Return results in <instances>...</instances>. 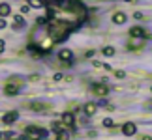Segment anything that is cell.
<instances>
[{
  "label": "cell",
  "mask_w": 152,
  "mask_h": 140,
  "mask_svg": "<svg viewBox=\"0 0 152 140\" xmlns=\"http://www.w3.org/2000/svg\"><path fill=\"white\" fill-rule=\"evenodd\" d=\"M143 140H152V136H143Z\"/></svg>",
  "instance_id": "cell-26"
},
{
  "label": "cell",
  "mask_w": 152,
  "mask_h": 140,
  "mask_svg": "<svg viewBox=\"0 0 152 140\" xmlns=\"http://www.w3.org/2000/svg\"><path fill=\"white\" fill-rule=\"evenodd\" d=\"M133 17H135V19H143V13H139V11H137V13H133Z\"/></svg>",
  "instance_id": "cell-25"
},
{
  "label": "cell",
  "mask_w": 152,
  "mask_h": 140,
  "mask_svg": "<svg viewBox=\"0 0 152 140\" xmlns=\"http://www.w3.org/2000/svg\"><path fill=\"white\" fill-rule=\"evenodd\" d=\"M102 52H103L105 56H113V54H115V49H113V47H103Z\"/></svg>",
  "instance_id": "cell-16"
},
{
  "label": "cell",
  "mask_w": 152,
  "mask_h": 140,
  "mask_svg": "<svg viewBox=\"0 0 152 140\" xmlns=\"http://www.w3.org/2000/svg\"><path fill=\"white\" fill-rule=\"evenodd\" d=\"M103 127H113V120H111V118H105L103 120Z\"/></svg>",
  "instance_id": "cell-17"
},
{
  "label": "cell",
  "mask_w": 152,
  "mask_h": 140,
  "mask_svg": "<svg viewBox=\"0 0 152 140\" xmlns=\"http://www.w3.org/2000/svg\"><path fill=\"white\" fill-rule=\"evenodd\" d=\"M58 58H60V62H64V64H72V60H73V52L69 51V49H62L60 52H58Z\"/></svg>",
  "instance_id": "cell-4"
},
{
  "label": "cell",
  "mask_w": 152,
  "mask_h": 140,
  "mask_svg": "<svg viewBox=\"0 0 152 140\" xmlns=\"http://www.w3.org/2000/svg\"><path fill=\"white\" fill-rule=\"evenodd\" d=\"M130 36L132 38H143L145 36V30L141 26H133V28H130Z\"/></svg>",
  "instance_id": "cell-10"
},
{
  "label": "cell",
  "mask_w": 152,
  "mask_h": 140,
  "mask_svg": "<svg viewBox=\"0 0 152 140\" xmlns=\"http://www.w3.org/2000/svg\"><path fill=\"white\" fill-rule=\"evenodd\" d=\"M6 51V43L2 41V39H0V54H2V52Z\"/></svg>",
  "instance_id": "cell-22"
},
{
  "label": "cell",
  "mask_w": 152,
  "mask_h": 140,
  "mask_svg": "<svg viewBox=\"0 0 152 140\" xmlns=\"http://www.w3.org/2000/svg\"><path fill=\"white\" fill-rule=\"evenodd\" d=\"M10 11H11V8H10V4H6V2H2L0 4V17H8L10 15Z\"/></svg>",
  "instance_id": "cell-12"
},
{
  "label": "cell",
  "mask_w": 152,
  "mask_h": 140,
  "mask_svg": "<svg viewBox=\"0 0 152 140\" xmlns=\"http://www.w3.org/2000/svg\"><path fill=\"white\" fill-rule=\"evenodd\" d=\"M83 110H85L86 116H94L96 110H98V105H96V103H86L85 107H83Z\"/></svg>",
  "instance_id": "cell-7"
},
{
  "label": "cell",
  "mask_w": 152,
  "mask_h": 140,
  "mask_svg": "<svg viewBox=\"0 0 152 140\" xmlns=\"http://www.w3.org/2000/svg\"><path fill=\"white\" fill-rule=\"evenodd\" d=\"M17 118H19V112H17V110H10V112H6L2 116V121H4L6 125H11V123H15V121H17Z\"/></svg>",
  "instance_id": "cell-2"
},
{
  "label": "cell",
  "mask_w": 152,
  "mask_h": 140,
  "mask_svg": "<svg viewBox=\"0 0 152 140\" xmlns=\"http://www.w3.org/2000/svg\"><path fill=\"white\" fill-rule=\"evenodd\" d=\"M49 133L43 131V129H38V127H30V129H26V140H43L47 138Z\"/></svg>",
  "instance_id": "cell-1"
},
{
  "label": "cell",
  "mask_w": 152,
  "mask_h": 140,
  "mask_svg": "<svg viewBox=\"0 0 152 140\" xmlns=\"http://www.w3.org/2000/svg\"><path fill=\"white\" fill-rule=\"evenodd\" d=\"M23 26H25V19L21 15H15L13 17V28H23Z\"/></svg>",
  "instance_id": "cell-13"
},
{
  "label": "cell",
  "mask_w": 152,
  "mask_h": 140,
  "mask_svg": "<svg viewBox=\"0 0 152 140\" xmlns=\"http://www.w3.org/2000/svg\"><path fill=\"white\" fill-rule=\"evenodd\" d=\"M126 19H128V17H126V13H122V11H118V13L113 15V22H115V25H124Z\"/></svg>",
  "instance_id": "cell-8"
},
{
  "label": "cell",
  "mask_w": 152,
  "mask_h": 140,
  "mask_svg": "<svg viewBox=\"0 0 152 140\" xmlns=\"http://www.w3.org/2000/svg\"><path fill=\"white\" fill-rule=\"evenodd\" d=\"M126 2H133V0H126Z\"/></svg>",
  "instance_id": "cell-28"
},
{
  "label": "cell",
  "mask_w": 152,
  "mask_h": 140,
  "mask_svg": "<svg viewBox=\"0 0 152 140\" xmlns=\"http://www.w3.org/2000/svg\"><path fill=\"white\" fill-rule=\"evenodd\" d=\"M2 138H4V133H2V131H0V140H2Z\"/></svg>",
  "instance_id": "cell-27"
},
{
  "label": "cell",
  "mask_w": 152,
  "mask_h": 140,
  "mask_svg": "<svg viewBox=\"0 0 152 140\" xmlns=\"http://www.w3.org/2000/svg\"><path fill=\"white\" fill-rule=\"evenodd\" d=\"M4 93L6 95H17L19 93V86H15V84H8L4 88Z\"/></svg>",
  "instance_id": "cell-9"
},
{
  "label": "cell",
  "mask_w": 152,
  "mask_h": 140,
  "mask_svg": "<svg viewBox=\"0 0 152 140\" xmlns=\"http://www.w3.org/2000/svg\"><path fill=\"white\" fill-rule=\"evenodd\" d=\"M115 77H116V79H124V77H126V73H124V71H116V73H115Z\"/></svg>",
  "instance_id": "cell-18"
},
{
  "label": "cell",
  "mask_w": 152,
  "mask_h": 140,
  "mask_svg": "<svg viewBox=\"0 0 152 140\" xmlns=\"http://www.w3.org/2000/svg\"><path fill=\"white\" fill-rule=\"evenodd\" d=\"M58 0H43V4H56Z\"/></svg>",
  "instance_id": "cell-23"
},
{
  "label": "cell",
  "mask_w": 152,
  "mask_h": 140,
  "mask_svg": "<svg viewBox=\"0 0 152 140\" xmlns=\"http://www.w3.org/2000/svg\"><path fill=\"white\" fill-rule=\"evenodd\" d=\"M122 133H124L126 136H133V135L137 133L135 123H133V121H128V123H124V125H122Z\"/></svg>",
  "instance_id": "cell-6"
},
{
  "label": "cell",
  "mask_w": 152,
  "mask_h": 140,
  "mask_svg": "<svg viewBox=\"0 0 152 140\" xmlns=\"http://www.w3.org/2000/svg\"><path fill=\"white\" fill-rule=\"evenodd\" d=\"M28 11H30V6H23L21 8V13H28Z\"/></svg>",
  "instance_id": "cell-21"
},
{
  "label": "cell",
  "mask_w": 152,
  "mask_h": 140,
  "mask_svg": "<svg viewBox=\"0 0 152 140\" xmlns=\"http://www.w3.org/2000/svg\"><path fill=\"white\" fill-rule=\"evenodd\" d=\"M92 93L98 95V97H105L109 93V88L105 84H94V86H92Z\"/></svg>",
  "instance_id": "cell-3"
},
{
  "label": "cell",
  "mask_w": 152,
  "mask_h": 140,
  "mask_svg": "<svg viewBox=\"0 0 152 140\" xmlns=\"http://www.w3.org/2000/svg\"><path fill=\"white\" fill-rule=\"evenodd\" d=\"M56 140H69V133H68V131L56 133Z\"/></svg>",
  "instance_id": "cell-14"
},
{
  "label": "cell",
  "mask_w": 152,
  "mask_h": 140,
  "mask_svg": "<svg viewBox=\"0 0 152 140\" xmlns=\"http://www.w3.org/2000/svg\"><path fill=\"white\" fill-rule=\"evenodd\" d=\"M28 52H30V54H32L34 58H42V56H43V52L39 51L36 45H28Z\"/></svg>",
  "instance_id": "cell-11"
},
{
  "label": "cell",
  "mask_w": 152,
  "mask_h": 140,
  "mask_svg": "<svg viewBox=\"0 0 152 140\" xmlns=\"http://www.w3.org/2000/svg\"><path fill=\"white\" fill-rule=\"evenodd\" d=\"M53 79H55L56 82H58V80H62V79H64V75H62V73H55V77H53Z\"/></svg>",
  "instance_id": "cell-20"
},
{
  "label": "cell",
  "mask_w": 152,
  "mask_h": 140,
  "mask_svg": "<svg viewBox=\"0 0 152 140\" xmlns=\"http://www.w3.org/2000/svg\"><path fill=\"white\" fill-rule=\"evenodd\" d=\"M28 4H30V8H42L43 0H28Z\"/></svg>",
  "instance_id": "cell-15"
},
{
  "label": "cell",
  "mask_w": 152,
  "mask_h": 140,
  "mask_svg": "<svg viewBox=\"0 0 152 140\" xmlns=\"http://www.w3.org/2000/svg\"><path fill=\"white\" fill-rule=\"evenodd\" d=\"M2 28H6V21H4V19H0V30H2Z\"/></svg>",
  "instance_id": "cell-24"
},
{
  "label": "cell",
  "mask_w": 152,
  "mask_h": 140,
  "mask_svg": "<svg viewBox=\"0 0 152 140\" xmlns=\"http://www.w3.org/2000/svg\"><path fill=\"white\" fill-rule=\"evenodd\" d=\"M60 121H62V125H66V127H73L75 116H73L72 112H64V114L60 116Z\"/></svg>",
  "instance_id": "cell-5"
},
{
  "label": "cell",
  "mask_w": 152,
  "mask_h": 140,
  "mask_svg": "<svg viewBox=\"0 0 152 140\" xmlns=\"http://www.w3.org/2000/svg\"><path fill=\"white\" fill-rule=\"evenodd\" d=\"M32 108H34V110H42V108H43V105H42V103H34V105H32Z\"/></svg>",
  "instance_id": "cell-19"
}]
</instances>
